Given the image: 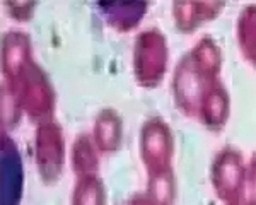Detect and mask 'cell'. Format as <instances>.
Wrapping results in <instances>:
<instances>
[{
    "label": "cell",
    "instance_id": "1",
    "mask_svg": "<svg viewBox=\"0 0 256 205\" xmlns=\"http://www.w3.org/2000/svg\"><path fill=\"white\" fill-rule=\"evenodd\" d=\"M6 84V82H2ZM14 92L22 114L28 116L34 125L55 120L56 112V92L55 86L50 79L48 72L32 62L28 65L12 84H6Z\"/></svg>",
    "mask_w": 256,
    "mask_h": 205
},
{
    "label": "cell",
    "instance_id": "2",
    "mask_svg": "<svg viewBox=\"0 0 256 205\" xmlns=\"http://www.w3.org/2000/svg\"><path fill=\"white\" fill-rule=\"evenodd\" d=\"M168 64L169 48L164 32L156 28L138 32L132 52V70L140 88H158L168 72Z\"/></svg>",
    "mask_w": 256,
    "mask_h": 205
},
{
    "label": "cell",
    "instance_id": "3",
    "mask_svg": "<svg viewBox=\"0 0 256 205\" xmlns=\"http://www.w3.org/2000/svg\"><path fill=\"white\" fill-rule=\"evenodd\" d=\"M34 166L40 180L44 184H56L67 162V146L62 125L56 120H50L36 125L32 138Z\"/></svg>",
    "mask_w": 256,
    "mask_h": 205
},
{
    "label": "cell",
    "instance_id": "4",
    "mask_svg": "<svg viewBox=\"0 0 256 205\" xmlns=\"http://www.w3.org/2000/svg\"><path fill=\"white\" fill-rule=\"evenodd\" d=\"M138 150L147 174L172 170L174 135L164 118L150 116L142 123L138 135Z\"/></svg>",
    "mask_w": 256,
    "mask_h": 205
},
{
    "label": "cell",
    "instance_id": "5",
    "mask_svg": "<svg viewBox=\"0 0 256 205\" xmlns=\"http://www.w3.org/2000/svg\"><path fill=\"white\" fill-rule=\"evenodd\" d=\"M246 161L236 147H224L214 156L210 166V182L214 192L226 205L241 198Z\"/></svg>",
    "mask_w": 256,
    "mask_h": 205
},
{
    "label": "cell",
    "instance_id": "6",
    "mask_svg": "<svg viewBox=\"0 0 256 205\" xmlns=\"http://www.w3.org/2000/svg\"><path fill=\"white\" fill-rule=\"evenodd\" d=\"M208 82L210 80H207L198 72V68L195 67L192 58H190L188 53L178 62L171 80V92L176 108L184 116L188 118L198 116L202 96H204V91Z\"/></svg>",
    "mask_w": 256,
    "mask_h": 205
},
{
    "label": "cell",
    "instance_id": "7",
    "mask_svg": "<svg viewBox=\"0 0 256 205\" xmlns=\"http://www.w3.org/2000/svg\"><path fill=\"white\" fill-rule=\"evenodd\" d=\"M34 62L32 56V41L26 31L7 30L0 41V70L2 82L12 84L30 64Z\"/></svg>",
    "mask_w": 256,
    "mask_h": 205
},
{
    "label": "cell",
    "instance_id": "8",
    "mask_svg": "<svg viewBox=\"0 0 256 205\" xmlns=\"http://www.w3.org/2000/svg\"><path fill=\"white\" fill-rule=\"evenodd\" d=\"M230 114V96L220 79L210 80L198 108V120L212 132H220Z\"/></svg>",
    "mask_w": 256,
    "mask_h": 205
},
{
    "label": "cell",
    "instance_id": "9",
    "mask_svg": "<svg viewBox=\"0 0 256 205\" xmlns=\"http://www.w3.org/2000/svg\"><path fill=\"white\" fill-rule=\"evenodd\" d=\"M226 2H193L178 0L172 4V19L181 32H193L202 24L216 19L224 9Z\"/></svg>",
    "mask_w": 256,
    "mask_h": 205
},
{
    "label": "cell",
    "instance_id": "10",
    "mask_svg": "<svg viewBox=\"0 0 256 205\" xmlns=\"http://www.w3.org/2000/svg\"><path fill=\"white\" fill-rule=\"evenodd\" d=\"M101 154H114L123 142V118L114 108H102L96 114L90 130Z\"/></svg>",
    "mask_w": 256,
    "mask_h": 205
},
{
    "label": "cell",
    "instance_id": "11",
    "mask_svg": "<svg viewBox=\"0 0 256 205\" xmlns=\"http://www.w3.org/2000/svg\"><path fill=\"white\" fill-rule=\"evenodd\" d=\"M101 16L110 28L118 32H128L140 24L147 14V2H98Z\"/></svg>",
    "mask_w": 256,
    "mask_h": 205
},
{
    "label": "cell",
    "instance_id": "12",
    "mask_svg": "<svg viewBox=\"0 0 256 205\" xmlns=\"http://www.w3.org/2000/svg\"><path fill=\"white\" fill-rule=\"evenodd\" d=\"M101 164V150L98 149L92 135L84 132L76 135L70 147V166L76 178L99 174Z\"/></svg>",
    "mask_w": 256,
    "mask_h": 205
},
{
    "label": "cell",
    "instance_id": "13",
    "mask_svg": "<svg viewBox=\"0 0 256 205\" xmlns=\"http://www.w3.org/2000/svg\"><path fill=\"white\" fill-rule=\"evenodd\" d=\"M192 62L195 64L198 72L207 80L218 79V74L222 68V52L218 43L210 36H204L196 41L193 50L188 53Z\"/></svg>",
    "mask_w": 256,
    "mask_h": 205
},
{
    "label": "cell",
    "instance_id": "14",
    "mask_svg": "<svg viewBox=\"0 0 256 205\" xmlns=\"http://www.w3.org/2000/svg\"><path fill=\"white\" fill-rule=\"evenodd\" d=\"M236 38L242 56L256 68V4H248L239 12Z\"/></svg>",
    "mask_w": 256,
    "mask_h": 205
},
{
    "label": "cell",
    "instance_id": "15",
    "mask_svg": "<svg viewBox=\"0 0 256 205\" xmlns=\"http://www.w3.org/2000/svg\"><path fill=\"white\" fill-rule=\"evenodd\" d=\"M108 194H106L104 182L99 174L82 176L76 178L70 195V205H106Z\"/></svg>",
    "mask_w": 256,
    "mask_h": 205
},
{
    "label": "cell",
    "instance_id": "16",
    "mask_svg": "<svg viewBox=\"0 0 256 205\" xmlns=\"http://www.w3.org/2000/svg\"><path fill=\"white\" fill-rule=\"evenodd\" d=\"M146 198L150 205H174L176 200V178L174 171H158L147 174Z\"/></svg>",
    "mask_w": 256,
    "mask_h": 205
},
{
    "label": "cell",
    "instance_id": "17",
    "mask_svg": "<svg viewBox=\"0 0 256 205\" xmlns=\"http://www.w3.org/2000/svg\"><path fill=\"white\" fill-rule=\"evenodd\" d=\"M22 110H20L18 100H16L14 92L7 88L6 84H2V128L4 132L12 130L19 125Z\"/></svg>",
    "mask_w": 256,
    "mask_h": 205
},
{
    "label": "cell",
    "instance_id": "18",
    "mask_svg": "<svg viewBox=\"0 0 256 205\" xmlns=\"http://www.w3.org/2000/svg\"><path fill=\"white\" fill-rule=\"evenodd\" d=\"M4 6H6L7 16L10 19L18 20V22H28L34 18L38 2L34 0H6Z\"/></svg>",
    "mask_w": 256,
    "mask_h": 205
},
{
    "label": "cell",
    "instance_id": "19",
    "mask_svg": "<svg viewBox=\"0 0 256 205\" xmlns=\"http://www.w3.org/2000/svg\"><path fill=\"white\" fill-rule=\"evenodd\" d=\"M239 200L248 205H256V152L246 161L244 182Z\"/></svg>",
    "mask_w": 256,
    "mask_h": 205
},
{
    "label": "cell",
    "instance_id": "20",
    "mask_svg": "<svg viewBox=\"0 0 256 205\" xmlns=\"http://www.w3.org/2000/svg\"><path fill=\"white\" fill-rule=\"evenodd\" d=\"M126 205H150L148 204V200L146 198V195H134L130 200L126 202Z\"/></svg>",
    "mask_w": 256,
    "mask_h": 205
},
{
    "label": "cell",
    "instance_id": "21",
    "mask_svg": "<svg viewBox=\"0 0 256 205\" xmlns=\"http://www.w3.org/2000/svg\"><path fill=\"white\" fill-rule=\"evenodd\" d=\"M227 205H248L244 202H241V200H238V202H232V204H227Z\"/></svg>",
    "mask_w": 256,
    "mask_h": 205
}]
</instances>
